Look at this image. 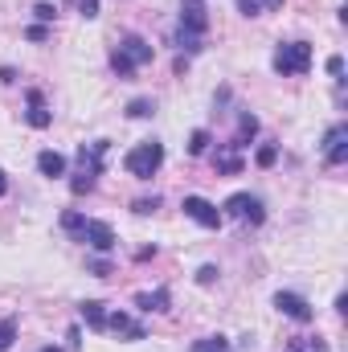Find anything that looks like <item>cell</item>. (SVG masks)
<instances>
[{"mask_svg": "<svg viewBox=\"0 0 348 352\" xmlns=\"http://www.w3.org/2000/svg\"><path fill=\"white\" fill-rule=\"evenodd\" d=\"M156 58V50L140 37V33H131V37H123L119 41V50H111V70L119 74V78H131L140 66H148Z\"/></svg>", "mask_w": 348, "mask_h": 352, "instance_id": "1", "label": "cell"}, {"mask_svg": "<svg viewBox=\"0 0 348 352\" xmlns=\"http://www.w3.org/2000/svg\"><path fill=\"white\" fill-rule=\"evenodd\" d=\"M127 173L135 176V180H152V176L160 173V164H164V144H156V140H144V144H135L131 152H127Z\"/></svg>", "mask_w": 348, "mask_h": 352, "instance_id": "2", "label": "cell"}, {"mask_svg": "<svg viewBox=\"0 0 348 352\" xmlns=\"http://www.w3.org/2000/svg\"><path fill=\"white\" fill-rule=\"evenodd\" d=\"M270 66H274V74H283V78L307 74V70H312V45H307V41H287V45L274 50Z\"/></svg>", "mask_w": 348, "mask_h": 352, "instance_id": "3", "label": "cell"}, {"mask_svg": "<svg viewBox=\"0 0 348 352\" xmlns=\"http://www.w3.org/2000/svg\"><path fill=\"white\" fill-rule=\"evenodd\" d=\"M226 213H230V217H238V221H246V226H262V221H266L262 201H259V197H250V192H234V197L226 201Z\"/></svg>", "mask_w": 348, "mask_h": 352, "instance_id": "4", "label": "cell"}, {"mask_svg": "<svg viewBox=\"0 0 348 352\" xmlns=\"http://www.w3.org/2000/svg\"><path fill=\"white\" fill-rule=\"evenodd\" d=\"M180 209H184V217H193V221H197V226H205V230H217V226H221V217H226V213H221L213 201H205V197H184V205H180Z\"/></svg>", "mask_w": 348, "mask_h": 352, "instance_id": "5", "label": "cell"}, {"mask_svg": "<svg viewBox=\"0 0 348 352\" xmlns=\"http://www.w3.org/2000/svg\"><path fill=\"white\" fill-rule=\"evenodd\" d=\"M274 307H279L283 316H291L295 324H312V320H316L312 303H307L303 295H295V291H279V295H274Z\"/></svg>", "mask_w": 348, "mask_h": 352, "instance_id": "6", "label": "cell"}, {"mask_svg": "<svg viewBox=\"0 0 348 352\" xmlns=\"http://www.w3.org/2000/svg\"><path fill=\"white\" fill-rule=\"evenodd\" d=\"M107 140H94V144H83L78 148V173L90 176V180H98L102 176V156H107Z\"/></svg>", "mask_w": 348, "mask_h": 352, "instance_id": "7", "label": "cell"}, {"mask_svg": "<svg viewBox=\"0 0 348 352\" xmlns=\"http://www.w3.org/2000/svg\"><path fill=\"white\" fill-rule=\"evenodd\" d=\"M25 107H29V111H25V123H29V127L45 131V127L54 123V111H50V102H45L41 90H29V94H25Z\"/></svg>", "mask_w": 348, "mask_h": 352, "instance_id": "8", "label": "cell"}, {"mask_svg": "<svg viewBox=\"0 0 348 352\" xmlns=\"http://www.w3.org/2000/svg\"><path fill=\"white\" fill-rule=\"evenodd\" d=\"M78 238L87 242L90 250H98V254H111V250H115V230H111L107 221H87Z\"/></svg>", "mask_w": 348, "mask_h": 352, "instance_id": "9", "label": "cell"}, {"mask_svg": "<svg viewBox=\"0 0 348 352\" xmlns=\"http://www.w3.org/2000/svg\"><path fill=\"white\" fill-rule=\"evenodd\" d=\"M324 160H328L332 168L348 160V123H336V127L328 131V140H324Z\"/></svg>", "mask_w": 348, "mask_h": 352, "instance_id": "10", "label": "cell"}, {"mask_svg": "<svg viewBox=\"0 0 348 352\" xmlns=\"http://www.w3.org/2000/svg\"><path fill=\"white\" fill-rule=\"evenodd\" d=\"M107 332H115V336H123V340H144L148 332H144V324H135L131 316H123V311H107Z\"/></svg>", "mask_w": 348, "mask_h": 352, "instance_id": "11", "label": "cell"}, {"mask_svg": "<svg viewBox=\"0 0 348 352\" xmlns=\"http://www.w3.org/2000/svg\"><path fill=\"white\" fill-rule=\"evenodd\" d=\"M259 135V119L250 115V111H238V131H234V140H230V148L234 152H242V148H250V140Z\"/></svg>", "mask_w": 348, "mask_h": 352, "instance_id": "12", "label": "cell"}, {"mask_svg": "<svg viewBox=\"0 0 348 352\" xmlns=\"http://www.w3.org/2000/svg\"><path fill=\"white\" fill-rule=\"evenodd\" d=\"M135 307H140V311H168V307H173V295H168L164 287H160V291H140V295H135Z\"/></svg>", "mask_w": 348, "mask_h": 352, "instance_id": "13", "label": "cell"}, {"mask_svg": "<svg viewBox=\"0 0 348 352\" xmlns=\"http://www.w3.org/2000/svg\"><path fill=\"white\" fill-rule=\"evenodd\" d=\"M78 311H83V320H87V328H94V332H107V307H102L98 299H87V303H83Z\"/></svg>", "mask_w": 348, "mask_h": 352, "instance_id": "14", "label": "cell"}, {"mask_svg": "<svg viewBox=\"0 0 348 352\" xmlns=\"http://www.w3.org/2000/svg\"><path fill=\"white\" fill-rule=\"evenodd\" d=\"M37 173L41 176H66V156L62 152H41L37 156Z\"/></svg>", "mask_w": 348, "mask_h": 352, "instance_id": "15", "label": "cell"}, {"mask_svg": "<svg viewBox=\"0 0 348 352\" xmlns=\"http://www.w3.org/2000/svg\"><path fill=\"white\" fill-rule=\"evenodd\" d=\"M217 173H226V176H238L242 173V160H238V152L226 144V152H217Z\"/></svg>", "mask_w": 348, "mask_h": 352, "instance_id": "16", "label": "cell"}, {"mask_svg": "<svg viewBox=\"0 0 348 352\" xmlns=\"http://www.w3.org/2000/svg\"><path fill=\"white\" fill-rule=\"evenodd\" d=\"M188 352H230V340L226 336H201V340H193Z\"/></svg>", "mask_w": 348, "mask_h": 352, "instance_id": "17", "label": "cell"}, {"mask_svg": "<svg viewBox=\"0 0 348 352\" xmlns=\"http://www.w3.org/2000/svg\"><path fill=\"white\" fill-rule=\"evenodd\" d=\"M209 144H213V140H209V131H205V127H197V131L188 135V152H193V156H205V152H209Z\"/></svg>", "mask_w": 348, "mask_h": 352, "instance_id": "18", "label": "cell"}, {"mask_svg": "<svg viewBox=\"0 0 348 352\" xmlns=\"http://www.w3.org/2000/svg\"><path fill=\"white\" fill-rule=\"evenodd\" d=\"M152 111H156L152 98H131V102H127V115H131V119H148Z\"/></svg>", "mask_w": 348, "mask_h": 352, "instance_id": "19", "label": "cell"}, {"mask_svg": "<svg viewBox=\"0 0 348 352\" xmlns=\"http://www.w3.org/2000/svg\"><path fill=\"white\" fill-rule=\"evenodd\" d=\"M12 340H17V320H0V352L12 349Z\"/></svg>", "mask_w": 348, "mask_h": 352, "instance_id": "20", "label": "cell"}, {"mask_svg": "<svg viewBox=\"0 0 348 352\" xmlns=\"http://www.w3.org/2000/svg\"><path fill=\"white\" fill-rule=\"evenodd\" d=\"M83 226H87V217H83V213H74V209H70V213H62V230H66V234H83Z\"/></svg>", "mask_w": 348, "mask_h": 352, "instance_id": "21", "label": "cell"}, {"mask_svg": "<svg viewBox=\"0 0 348 352\" xmlns=\"http://www.w3.org/2000/svg\"><path fill=\"white\" fill-rule=\"evenodd\" d=\"M274 160H279V148H274V144H266V148H259V156H254V164H259V168H270Z\"/></svg>", "mask_w": 348, "mask_h": 352, "instance_id": "22", "label": "cell"}, {"mask_svg": "<svg viewBox=\"0 0 348 352\" xmlns=\"http://www.w3.org/2000/svg\"><path fill=\"white\" fill-rule=\"evenodd\" d=\"M33 16H37V21H41V25H50V21H54V16H58V4H50V0H41V4H37V8H33Z\"/></svg>", "mask_w": 348, "mask_h": 352, "instance_id": "23", "label": "cell"}, {"mask_svg": "<svg viewBox=\"0 0 348 352\" xmlns=\"http://www.w3.org/2000/svg\"><path fill=\"white\" fill-rule=\"evenodd\" d=\"M131 209L135 213H156L160 209V197H140V201H131Z\"/></svg>", "mask_w": 348, "mask_h": 352, "instance_id": "24", "label": "cell"}, {"mask_svg": "<svg viewBox=\"0 0 348 352\" xmlns=\"http://www.w3.org/2000/svg\"><path fill=\"white\" fill-rule=\"evenodd\" d=\"M74 8H78V12H83V16H98V0H74Z\"/></svg>", "mask_w": 348, "mask_h": 352, "instance_id": "25", "label": "cell"}, {"mask_svg": "<svg viewBox=\"0 0 348 352\" xmlns=\"http://www.w3.org/2000/svg\"><path fill=\"white\" fill-rule=\"evenodd\" d=\"M213 278H217V266H201V270H197V283H201V287H209Z\"/></svg>", "mask_w": 348, "mask_h": 352, "instance_id": "26", "label": "cell"}, {"mask_svg": "<svg viewBox=\"0 0 348 352\" xmlns=\"http://www.w3.org/2000/svg\"><path fill=\"white\" fill-rule=\"evenodd\" d=\"M25 37H29V41H45L50 29H45V25H33V29H25Z\"/></svg>", "mask_w": 348, "mask_h": 352, "instance_id": "27", "label": "cell"}, {"mask_svg": "<svg viewBox=\"0 0 348 352\" xmlns=\"http://www.w3.org/2000/svg\"><path fill=\"white\" fill-rule=\"evenodd\" d=\"M238 8H242L246 16H259V12H262V4H259V0H238Z\"/></svg>", "mask_w": 348, "mask_h": 352, "instance_id": "28", "label": "cell"}, {"mask_svg": "<svg viewBox=\"0 0 348 352\" xmlns=\"http://www.w3.org/2000/svg\"><path fill=\"white\" fill-rule=\"evenodd\" d=\"M328 74L340 78V74H345V58H328Z\"/></svg>", "mask_w": 348, "mask_h": 352, "instance_id": "29", "label": "cell"}, {"mask_svg": "<svg viewBox=\"0 0 348 352\" xmlns=\"http://www.w3.org/2000/svg\"><path fill=\"white\" fill-rule=\"evenodd\" d=\"M94 274H98V278H107V274H111V263H102V258H98V263H94Z\"/></svg>", "mask_w": 348, "mask_h": 352, "instance_id": "30", "label": "cell"}, {"mask_svg": "<svg viewBox=\"0 0 348 352\" xmlns=\"http://www.w3.org/2000/svg\"><path fill=\"white\" fill-rule=\"evenodd\" d=\"M262 8H270V12H279V8H283V0H259Z\"/></svg>", "mask_w": 348, "mask_h": 352, "instance_id": "31", "label": "cell"}, {"mask_svg": "<svg viewBox=\"0 0 348 352\" xmlns=\"http://www.w3.org/2000/svg\"><path fill=\"white\" fill-rule=\"evenodd\" d=\"M8 192V176H4V168H0V197Z\"/></svg>", "mask_w": 348, "mask_h": 352, "instance_id": "32", "label": "cell"}, {"mask_svg": "<svg viewBox=\"0 0 348 352\" xmlns=\"http://www.w3.org/2000/svg\"><path fill=\"white\" fill-rule=\"evenodd\" d=\"M37 352H62V349H54V344H45V349H37Z\"/></svg>", "mask_w": 348, "mask_h": 352, "instance_id": "33", "label": "cell"}]
</instances>
